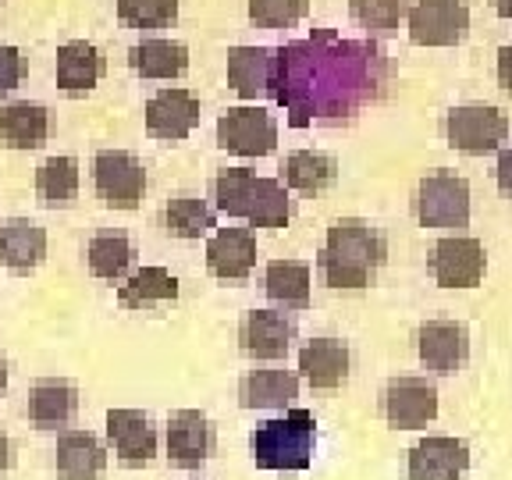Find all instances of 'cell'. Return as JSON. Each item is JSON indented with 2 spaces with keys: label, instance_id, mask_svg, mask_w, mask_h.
<instances>
[{
  "label": "cell",
  "instance_id": "obj_1",
  "mask_svg": "<svg viewBox=\"0 0 512 480\" xmlns=\"http://www.w3.org/2000/svg\"><path fill=\"white\" fill-rule=\"evenodd\" d=\"M384 82L388 57L374 40H342L335 29H317L306 40L278 47L274 100L296 128L352 118Z\"/></svg>",
  "mask_w": 512,
  "mask_h": 480
},
{
  "label": "cell",
  "instance_id": "obj_2",
  "mask_svg": "<svg viewBox=\"0 0 512 480\" xmlns=\"http://www.w3.org/2000/svg\"><path fill=\"white\" fill-rule=\"evenodd\" d=\"M384 256H388V242L374 224L363 221V217H338L328 228L317 267L324 285L356 292V288H367L377 278V271L384 267Z\"/></svg>",
  "mask_w": 512,
  "mask_h": 480
},
{
  "label": "cell",
  "instance_id": "obj_3",
  "mask_svg": "<svg viewBox=\"0 0 512 480\" xmlns=\"http://www.w3.org/2000/svg\"><path fill=\"white\" fill-rule=\"evenodd\" d=\"M214 207L224 217L246 221L253 228H285L292 221V200L281 178H260L249 168H228L210 182Z\"/></svg>",
  "mask_w": 512,
  "mask_h": 480
},
{
  "label": "cell",
  "instance_id": "obj_4",
  "mask_svg": "<svg viewBox=\"0 0 512 480\" xmlns=\"http://www.w3.org/2000/svg\"><path fill=\"white\" fill-rule=\"evenodd\" d=\"M317 448V420L310 409H285L249 434V456L260 470H306Z\"/></svg>",
  "mask_w": 512,
  "mask_h": 480
},
{
  "label": "cell",
  "instance_id": "obj_5",
  "mask_svg": "<svg viewBox=\"0 0 512 480\" xmlns=\"http://www.w3.org/2000/svg\"><path fill=\"white\" fill-rule=\"evenodd\" d=\"M413 210L424 228H466L470 224V182L452 171H434L416 185Z\"/></svg>",
  "mask_w": 512,
  "mask_h": 480
},
{
  "label": "cell",
  "instance_id": "obj_6",
  "mask_svg": "<svg viewBox=\"0 0 512 480\" xmlns=\"http://www.w3.org/2000/svg\"><path fill=\"white\" fill-rule=\"evenodd\" d=\"M93 185L104 207L136 210L139 200L146 196L143 160L128 150H100L93 157Z\"/></svg>",
  "mask_w": 512,
  "mask_h": 480
},
{
  "label": "cell",
  "instance_id": "obj_7",
  "mask_svg": "<svg viewBox=\"0 0 512 480\" xmlns=\"http://www.w3.org/2000/svg\"><path fill=\"white\" fill-rule=\"evenodd\" d=\"M445 139L452 150L470 153V157L495 153L498 146L509 139V118H505L498 107H488V104L452 107L445 118Z\"/></svg>",
  "mask_w": 512,
  "mask_h": 480
},
{
  "label": "cell",
  "instance_id": "obj_8",
  "mask_svg": "<svg viewBox=\"0 0 512 480\" xmlns=\"http://www.w3.org/2000/svg\"><path fill=\"white\" fill-rule=\"evenodd\" d=\"M406 22L416 47H456L470 32V8L466 0H413Z\"/></svg>",
  "mask_w": 512,
  "mask_h": 480
},
{
  "label": "cell",
  "instance_id": "obj_9",
  "mask_svg": "<svg viewBox=\"0 0 512 480\" xmlns=\"http://www.w3.org/2000/svg\"><path fill=\"white\" fill-rule=\"evenodd\" d=\"M217 146L235 157H267L278 146V125L264 107H228L217 118Z\"/></svg>",
  "mask_w": 512,
  "mask_h": 480
},
{
  "label": "cell",
  "instance_id": "obj_10",
  "mask_svg": "<svg viewBox=\"0 0 512 480\" xmlns=\"http://www.w3.org/2000/svg\"><path fill=\"white\" fill-rule=\"evenodd\" d=\"M381 413L399 431L427 427L438 416V388L424 377H395V381L384 384Z\"/></svg>",
  "mask_w": 512,
  "mask_h": 480
},
{
  "label": "cell",
  "instance_id": "obj_11",
  "mask_svg": "<svg viewBox=\"0 0 512 480\" xmlns=\"http://www.w3.org/2000/svg\"><path fill=\"white\" fill-rule=\"evenodd\" d=\"M488 253L484 242L470 235H448L431 249V274L441 288H473L484 281Z\"/></svg>",
  "mask_w": 512,
  "mask_h": 480
},
{
  "label": "cell",
  "instance_id": "obj_12",
  "mask_svg": "<svg viewBox=\"0 0 512 480\" xmlns=\"http://www.w3.org/2000/svg\"><path fill=\"white\" fill-rule=\"evenodd\" d=\"M107 441L121 466L136 470L157 456V427L143 409H111L107 413Z\"/></svg>",
  "mask_w": 512,
  "mask_h": 480
},
{
  "label": "cell",
  "instance_id": "obj_13",
  "mask_svg": "<svg viewBox=\"0 0 512 480\" xmlns=\"http://www.w3.org/2000/svg\"><path fill=\"white\" fill-rule=\"evenodd\" d=\"M416 352L434 374H456L470 360V331L456 320H427L416 331Z\"/></svg>",
  "mask_w": 512,
  "mask_h": 480
},
{
  "label": "cell",
  "instance_id": "obj_14",
  "mask_svg": "<svg viewBox=\"0 0 512 480\" xmlns=\"http://www.w3.org/2000/svg\"><path fill=\"white\" fill-rule=\"evenodd\" d=\"M200 125V100L189 93V89H157L146 104V132L153 139H168V143H178V139L192 136V128Z\"/></svg>",
  "mask_w": 512,
  "mask_h": 480
},
{
  "label": "cell",
  "instance_id": "obj_15",
  "mask_svg": "<svg viewBox=\"0 0 512 480\" xmlns=\"http://www.w3.org/2000/svg\"><path fill=\"white\" fill-rule=\"evenodd\" d=\"M296 342V324L278 310H249L239 324V349L249 360H285Z\"/></svg>",
  "mask_w": 512,
  "mask_h": 480
},
{
  "label": "cell",
  "instance_id": "obj_16",
  "mask_svg": "<svg viewBox=\"0 0 512 480\" xmlns=\"http://www.w3.org/2000/svg\"><path fill=\"white\" fill-rule=\"evenodd\" d=\"M470 470V445L448 434H434L409 448V480H459Z\"/></svg>",
  "mask_w": 512,
  "mask_h": 480
},
{
  "label": "cell",
  "instance_id": "obj_17",
  "mask_svg": "<svg viewBox=\"0 0 512 480\" xmlns=\"http://www.w3.org/2000/svg\"><path fill=\"white\" fill-rule=\"evenodd\" d=\"M214 456V424L200 409H175L168 416V459L182 470H196Z\"/></svg>",
  "mask_w": 512,
  "mask_h": 480
},
{
  "label": "cell",
  "instance_id": "obj_18",
  "mask_svg": "<svg viewBox=\"0 0 512 480\" xmlns=\"http://www.w3.org/2000/svg\"><path fill=\"white\" fill-rule=\"evenodd\" d=\"M32 427L40 431H61L75 420L79 413V388L61 377H43L29 388V402H25Z\"/></svg>",
  "mask_w": 512,
  "mask_h": 480
},
{
  "label": "cell",
  "instance_id": "obj_19",
  "mask_svg": "<svg viewBox=\"0 0 512 480\" xmlns=\"http://www.w3.org/2000/svg\"><path fill=\"white\" fill-rule=\"evenodd\" d=\"M256 267V235L249 228H217L207 242V271L221 281H246Z\"/></svg>",
  "mask_w": 512,
  "mask_h": 480
},
{
  "label": "cell",
  "instance_id": "obj_20",
  "mask_svg": "<svg viewBox=\"0 0 512 480\" xmlns=\"http://www.w3.org/2000/svg\"><path fill=\"white\" fill-rule=\"evenodd\" d=\"M349 345L342 338H313L299 352V370H303L306 384L317 388V392H335L349 381Z\"/></svg>",
  "mask_w": 512,
  "mask_h": 480
},
{
  "label": "cell",
  "instance_id": "obj_21",
  "mask_svg": "<svg viewBox=\"0 0 512 480\" xmlns=\"http://www.w3.org/2000/svg\"><path fill=\"white\" fill-rule=\"evenodd\" d=\"M47 256V228L29 217L0 221V264L11 274H32Z\"/></svg>",
  "mask_w": 512,
  "mask_h": 480
},
{
  "label": "cell",
  "instance_id": "obj_22",
  "mask_svg": "<svg viewBox=\"0 0 512 480\" xmlns=\"http://www.w3.org/2000/svg\"><path fill=\"white\" fill-rule=\"evenodd\" d=\"M104 50L89 40H68L57 47V89L68 96H82L104 79Z\"/></svg>",
  "mask_w": 512,
  "mask_h": 480
},
{
  "label": "cell",
  "instance_id": "obj_23",
  "mask_svg": "<svg viewBox=\"0 0 512 480\" xmlns=\"http://www.w3.org/2000/svg\"><path fill=\"white\" fill-rule=\"evenodd\" d=\"M274 68H278V50H271V47L228 50V86H232L242 100L274 96Z\"/></svg>",
  "mask_w": 512,
  "mask_h": 480
},
{
  "label": "cell",
  "instance_id": "obj_24",
  "mask_svg": "<svg viewBox=\"0 0 512 480\" xmlns=\"http://www.w3.org/2000/svg\"><path fill=\"white\" fill-rule=\"evenodd\" d=\"M54 470L61 480H96L107 470L104 441L89 431H64L54 448Z\"/></svg>",
  "mask_w": 512,
  "mask_h": 480
},
{
  "label": "cell",
  "instance_id": "obj_25",
  "mask_svg": "<svg viewBox=\"0 0 512 480\" xmlns=\"http://www.w3.org/2000/svg\"><path fill=\"white\" fill-rule=\"evenodd\" d=\"M50 139V111L32 100L0 104V146L8 150H40Z\"/></svg>",
  "mask_w": 512,
  "mask_h": 480
},
{
  "label": "cell",
  "instance_id": "obj_26",
  "mask_svg": "<svg viewBox=\"0 0 512 480\" xmlns=\"http://www.w3.org/2000/svg\"><path fill=\"white\" fill-rule=\"evenodd\" d=\"M299 399V377L292 370H249L239 384L242 409H288Z\"/></svg>",
  "mask_w": 512,
  "mask_h": 480
},
{
  "label": "cell",
  "instance_id": "obj_27",
  "mask_svg": "<svg viewBox=\"0 0 512 480\" xmlns=\"http://www.w3.org/2000/svg\"><path fill=\"white\" fill-rule=\"evenodd\" d=\"M128 64L143 79H178L189 72V47L178 40L153 36V40H143L128 50Z\"/></svg>",
  "mask_w": 512,
  "mask_h": 480
},
{
  "label": "cell",
  "instance_id": "obj_28",
  "mask_svg": "<svg viewBox=\"0 0 512 480\" xmlns=\"http://www.w3.org/2000/svg\"><path fill=\"white\" fill-rule=\"evenodd\" d=\"M178 299V278L168 267H139L125 285L118 288L121 310H150Z\"/></svg>",
  "mask_w": 512,
  "mask_h": 480
},
{
  "label": "cell",
  "instance_id": "obj_29",
  "mask_svg": "<svg viewBox=\"0 0 512 480\" xmlns=\"http://www.w3.org/2000/svg\"><path fill=\"white\" fill-rule=\"evenodd\" d=\"M281 182L288 189L306 192V196H317V192L331 189L338 182V164L335 157L317 150H296L281 160Z\"/></svg>",
  "mask_w": 512,
  "mask_h": 480
},
{
  "label": "cell",
  "instance_id": "obj_30",
  "mask_svg": "<svg viewBox=\"0 0 512 480\" xmlns=\"http://www.w3.org/2000/svg\"><path fill=\"white\" fill-rule=\"evenodd\" d=\"M264 292L274 306L306 310L310 306V264H303V260H271L264 271Z\"/></svg>",
  "mask_w": 512,
  "mask_h": 480
},
{
  "label": "cell",
  "instance_id": "obj_31",
  "mask_svg": "<svg viewBox=\"0 0 512 480\" xmlns=\"http://www.w3.org/2000/svg\"><path fill=\"white\" fill-rule=\"evenodd\" d=\"M36 196L47 210H68L79 200V160L50 157L36 168Z\"/></svg>",
  "mask_w": 512,
  "mask_h": 480
},
{
  "label": "cell",
  "instance_id": "obj_32",
  "mask_svg": "<svg viewBox=\"0 0 512 480\" xmlns=\"http://www.w3.org/2000/svg\"><path fill=\"white\" fill-rule=\"evenodd\" d=\"M132 260H136V246H132V239L125 232H100L86 242V267L93 278H125Z\"/></svg>",
  "mask_w": 512,
  "mask_h": 480
},
{
  "label": "cell",
  "instance_id": "obj_33",
  "mask_svg": "<svg viewBox=\"0 0 512 480\" xmlns=\"http://www.w3.org/2000/svg\"><path fill=\"white\" fill-rule=\"evenodd\" d=\"M164 232L171 235V239H203V235H210L217 228V214L210 210L207 200H200V196H192V192H182V196H175V200H168V207H164Z\"/></svg>",
  "mask_w": 512,
  "mask_h": 480
},
{
  "label": "cell",
  "instance_id": "obj_34",
  "mask_svg": "<svg viewBox=\"0 0 512 480\" xmlns=\"http://www.w3.org/2000/svg\"><path fill=\"white\" fill-rule=\"evenodd\" d=\"M352 18L374 36H388L409 15V0H349Z\"/></svg>",
  "mask_w": 512,
  "mask_h": 480
},
{
  "label": "cell",
  "instance_id": "obj_35",
  "mask_svg": "<svg viewBox=\"0 0 512 480\" xmlns=\"http://www.w3.org/2000/svg\"><path fill=\"white\" fill-rule=\"evenodd\" d=\"M118 18L132 29H168L178 18V0H114Z\"/></svg>",
  "mask_w": 512,
  "mask_h": 480
},
{
  "label": "cell",
  "instance_id": "obj_36",
  "mask_svg": "<svg viewBox=\"0 0 512 480\" xmlns=\"http://www.w3.org/2000/svg\"><path fill=\"white\" fill-rule=\"evenodd\" d=\"M310 15V0H249V18L260 29H288Z\"/></svg>",
  "mask_w": 512,
  "mask_h": 480
},
{
  "label": "cell",
  "instance_id": "obj_37",
  "mask_svg": "<svg viewBox=\"0 0 512 480\" xmlns=\"http://www.w3.org/2000/svg\"><path fill=\"white\" fill-rule=\"evenodd\" d=\"M25 79V57L18 47H0V100H8Z\"/></svg>",
  "mask_w": 512,
  "mask_h": 480
},
{
  "label": "cell",
  "instance_id": "obj_38",
  "mask_svg": "<svg viewBox=\"0 0 512 480\" xmlns=\"http://www.w3.org/2000/svg\"><path fill=\"white\" fill-rule=\"evenodd\" d=\"M495 178H498V189H502L505 196H512V150H502V153H498Z\"/></svg>",
  "mask_w": 512,
  "mask_h": 480
},
{
  "label": "cell",
  "instance_id": "obj_39",
  "mask_svg": "<svg viewBox=\"0 0 512 480\" xmlns=\"http://www.w3.org/2000/svg\"><path fill=\"white\" fill-rule=\"evenodd\" d=\"M498 82H502V89L512 96V47L498 50Z\"/></svg>",
  "mask_w": 512,
  "mask_h": 480
},
{
  "label": "cell",
  "instance_id": "obj_40",
  "mask_svg": "<svg viewBox=\"0 0 512 480\" xmlns=\"http://www.w3.org/2000/svg\"><path fill=\"white\" fill-rule=\"evenodd\" d=\"M11 463H15V456H11V438L0 431V473H8Z\"/></svg>",
  "mask_w": 512,
  "mask_h": 480
},
{
  "label": "cell",
  "instance_id": "obj_41",
  "mask_svg": "<svg viewBox=\"0 0 512 480\" xmlns=\"http://www.w3.org/2000/svg\"><path fill=\"white\" fill-rule=\"evenodd\" d=\"M491 8H495L502 18H512V0H491Z\"/></svg>",
  "mask_w": 512,
  "mask_h": 480
},
{
  "label": "cell",
  "instance_id": "obj_42",
  "mask_svg": "<svg viewBox=\"0 0 512 480\" xmlns=\"http://www.w3.org/2000/svg\"><path fill=\"white\" fill-rule=\"evenodd\" d=\"M8 388V360H4V352H0V392Z\"/></svg>",
  "mask_w": 512,
  "mask_h": 480
}]
</instances>
